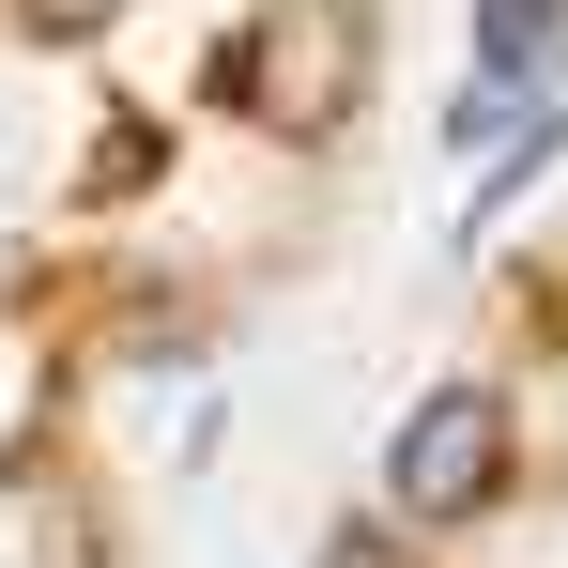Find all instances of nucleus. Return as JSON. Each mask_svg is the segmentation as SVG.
Here are the masks:
<instances>
[{"mask_svg":"<svg viewBox=\"0 0 568 568\" xmlns=\"http://www.w3.org/2000/svg\"><path fill=\"white\" fill-rule=\"evenodd\" d=\"M568 62V0H476V78L491 93H554Z\"/></svg>","mask_w":568,"mask_h":568,"instance_id":"3","label":"nucleus"},{"mask_svg":"<svg viewBox=\"0 0 568 568\" xmlns=\"http://www.w3.org/2000/svg\"><path fill=\"white\" fill-rule=\"evenodd\" d=\"M16 16H31V31H108L123 0H16Z\"/></svg>","mask_w":568,"mask_h":568,"instance_id":"5","label":"nucleus"},{"mask_svg":"<svg viewBox=\"0 0 568 568\" xmlns=\"http://www.w3.org/2000/svg\"><path fill=\"white\" fill-rule=\"evenodd\" d=\"M491 491H507V399H491V384L415 399L399 446H384V507H399V523H476Z\"/></svg>","mask_w":568,"mask_h":568,"instance_id":"2","label":"nucleus"},{"mask_svg":"<svg viewBox=\"0 0 568 568\" xmlns=\"http://www.w3.org/2000/svg\"><path fill=\"white\" fill-rule=\"evenodd\" d=\"M354 62H369V16H354V0H262L246 47H231V93L262 108L277 139H323V123L354 108Z\"/></svg>","mask_w":568,"mask_h":568,"instance_id":"1","label":"nucleus"},{"mask_svg":"<svg viewBox=\"0 0 568 568\" xmlns=\"http://www.w3.org/2000/svg\"><path fill=\"white\" fill-rule=\"evenodd\" d=\"M323 568H415V554H399L384 523H338V538H323Z\"/></svg>","mask_w":568,"mask_h":568,"instance_id":"4","label":"nucleus"}]
</instances>
